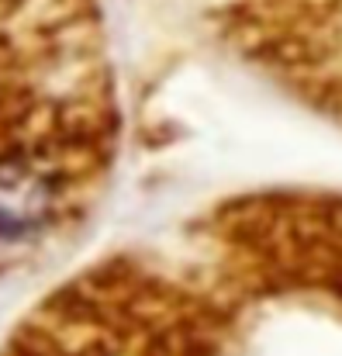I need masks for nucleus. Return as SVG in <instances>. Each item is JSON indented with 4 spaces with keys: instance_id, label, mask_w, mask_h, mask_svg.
<instances>
[{
    "instance_id": "nucleus-1",
    "label": "nucleus",
    "mask_w": 342,
    "mask_h": 356,
    "mask_svg": "<svg viewBox=\"0 0 342 356\" xmlns=\"http://www.w3.org/2000/svg\"><path fill=\"white\" fill-rule=\"evenodd\" d=\"M235 31L315 101L342 111V0H228Z\"/></svg>"
}]
</instances>
